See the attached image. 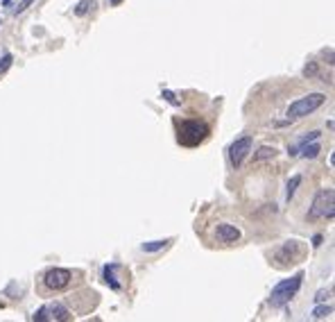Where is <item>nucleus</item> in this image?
Returning a JSON list of instances; mask_svg holds the SVG:
<instances>
[{
	"instance_id": "nucleus-13",
	"label": "nucleus",
	"mask_w": 335,
	"mask_h": 322,
	"mask_svg": "<svg viewBox=\"0 0 335 322\" xmlns=\"http://www.w3.org/2000/svg\"><path fill=\"white\" fill-rule=\"evenodd\" d=\"M301 186V175H292L290 177V182H288V191H286V198L288 200H292L295 198V193H297V189Z\"/></svg>"
},
{
	"instance_id": "nucleus-3",
	"label": "nucleus",
	"mask_w": 335,
	"mask_h": 322,
	"mask_svg": "<svg viewBox=\"0 0 335 322\" xmlns=\"http://www.w3.org/2000/svg\"><path fill=\"white\" fill-rule=\"evenodd\" d=\"M335 216V191L333 189H322L313 200V207L308 209V220H322V218H333Z\"/></svg>"
},
{
	"instance_id": "nucleus-19",
	"label": "nucleus",
	"mask_w": 335,
	"mask_h": 322,
	"mask_svg": "<svg viewBox=\"0 0 335 322\" xmlns=\"http://www.w3.org/2000/svg\"><path fill=\"white\" fill-rule=\"evenodd\" d=\"M331 293H333L331 288H329V291H320V293L315 295V302H317V304H320V302H326V300L331 298Z\"/></svg>"
},
{
	"instance_id": "nucleus-21",
	"label": "nucleus",
	"mask_w": 335,
	"mask_h": 322,
	"mask_svg": "<svg viewBox=\"0 0 335 322\" xmlns=\"http://www.w3.org/2000/svg\"><path fill=\"white\" fill-rule=\"evenodd\" d=\"M304 75H308V77H313V75H317V64L313 61V64H308L304 68Z\"/></svg>"
},
{
	"instance_id": "nucleus-8",
	"label": "nucleus",
	"mask_w": 335,
	"mask_h": 322,
	"mask_svg": "<svg viewBox=\"0 0 335 322\" xmlns=\"http://www.w3.org/2000/svg\"><path fill=\"white\" fill-rule=\"evenodd\" d=\"M215 236H217V241H222V243H238V241H240V229H238L236 225L220 223L215 227Z\"/></svg>"
},
{
	"instance_id": "nucleus-1",
	"label": "nucleus",
	"mask_w": 335,
	"mask_h": 322,
	"mask_svg": "<svg viewBox=\"0 0 335 322\" xmlns=\"http://www.w3.org/2000/svg\"><path fill=\"white\" fill-rule=\"evenodd\" d=\"M208 125L204 120H177V141L186 148L204 143L208 139Z\"/></svg>"
},
{
	"instance_id": "nucleus-22",
	"label": "nucleus",
	"mask_w": 335,
	"mask_h": 322,
	"mask_svg": "<svg viewBox=\"0 0 335 322\" xmlns=\"http://www.w3.org/2000/svg\"><path fill=\"white\" fill-rule=\"evenodd\" d=\"M111 2H114V5H116V2H120V0H111Z\"/></svg>"
},
{
	"instance_id": "nucleus-12",
	"label": "nucleus",
	"mask_w": 335,
	"mask_h": 322,
	"mask_svg": "<svg viewBox=\"0 0 335 322\" xmlns=\"http://www.w3.org/2000/svg\"><path fill=\"white\" fill-rule=\"evenodd\" d=\"M331 313H333V307H331V304L320 302V307L313 311V320H324V318H329Z\"/></svg>"
},
{
	"instance_id": "nucleus-5",
	"label": "nucleus",
	"mask_w": 335,
	"mask_h": 322,
	"mask_svg": "<svg viewBox=\"0 0 335 322\" xmlns=\"http://www.w3.org/2000/svg\"><path fill=\"white\" fill-rule=\"evenodd\" d=\"M45 293H64L73 286V273L66 268H50L41 277Z\"/></svg>"
},
{
	"instance_id": "nucleus-15",
	"label": "nucleus",
	"mask_w": 335,
	"mask_h": 322,
	"mask_svg": "<svg viewBox=\"0 0 335 322\" xmlns=\"http://www.w3.org/2000/svg\"><path fill=\"white\" fill-rule=\"evenodd\" d=\"M168 243H170V241H150V243L141 245V250H143V252H159V250H163Z\"/></svg>"
},
{
	"instance_id": "nucleus-7",
	"label": "nucleus",
	"mask_w": 335,
	"mask_h": 322,
	"mask_svg": "<svg viewBox=\"0 0 335 322\" xmlns=\"http://www.w3.org/2000/svg\"><path fill=\"white\" fill-rule=\"evenodd\" d=\"M251 145H254V139H251L249 134H247V136H240L238 141L231 143V148H229V161H231L233 168H240L242 166L247 154L251 152Z\"/></svg>"
},
{
	"instance_id": "nucleus-2",
	"label": "nucleus",
	"mask_w": 335,
	"mask_h": 322,
	"mask_svg": "<svg viewBox=\"0 0 335 322\" xmlns=\"http://www.w3.org/2000/svg\"><path fill=\"white\" fill-rule=\"evenodd\" d=\"M301 282H304V273H297L295 277L283 279L281 284H276V286L272 288V295H270V300H267V304H270L272 309L286 307V304L290 302L292 298H295L297 293H299Z\"/></svg>"
},
{
	"instance_id": "nucleus-18",
	"label": "nucleus",
	"mask_w": 335,
	"mask_h": 322,
	"mask_svg": "<svg viewBox=\"0 0 335 322\" xmlns=\"http://www.w3.org/2000/svg\"><path fill=\"white\" fill-rule=\"evenodd\" d=\"M32 2H34V0H20L18 5H16V9H14V14H23L25 9H27V7L32 5Z\"/></svg>"
},
{
	"instance_id": "nucleus-4",
	"label": "nucleus",
	"mask_w": 335,
	"mask_h": 322,
	"mask_svg": "<svg viewBox=\"0 0 335 322\" xmlns=\"http://www.w3.org/2000/svg\"><path fill=\"white\" fill-rule=\"evenodd\" d=\"M324 102H326L324 93H308V95H304V98H297L295 102L288 107V120H297V118H304V116H311L313 111H317Z\"/></svg>"
},
{
	"instance_id": "nucleus-10",
	"label": "nucleus",
	"mask_w": 335,
	"mask_h": 322,
	"mask_svg": "<svg viewBox=\"0 0 335 322\" xmlns=\"http://www.w3.org/2000/svg\"><path fill=\"white\" fill-rule=\"evenodd\" d=\"M322 136V132H311L308 136H301L299 139V143L295 145V148H290V157H295V154H299V148H304L306 143H311V141H317Z\"/></svg>"
},
{
	"instance_id": "nucleus-16",
	"label": "nucleus",
	"mask_w": 335,
	"mask_h": 322,
	"mask_svg": "<svg viewBox=\"0 0 335 322\" xmlns=\"http://www.w3.org/2000/svg\"><path fill=\"white\" fill-rule=\"evenodd\" d=\"M114 268L116 266H107V268H104V282L114 288V291H120V284L116 282V277H114Z\"/></svg>"
},
{
	"instance_id": "nucleus-14",
	"label": "nucleus",
	"mask_w": 335,
	"mask_h": 322,
	"mask_svg": "<svg viewBox=\"0 0 335 322\" xmlns=\"http://www.w3.org/2000/svg\"><path fill=\"white\" fill-rule=\"evenodd\" d=\"M95 7V0H79L77 7H75V14L77 16H86L91 9Z\"/></svg>"
},
{
	"instance_id": "nucleus-11",
	"label": "nucleus",
	"mask_w": 335,
	"mask_h": 322,
	"mask_svg": "<svg viewBox=\"0 0 335 322\" xmlns=\"http://www.w3.org/2000/svg\"><path fill=\"white\" fill-rule=\"evenodd\" d=\"M274 157H276V148L263 145V148H258V152L254 154V161H265V159H274Z\"/></svg>"
},
{
	"instance_id": "nucleus-17",
	"label": "nucleus",
	"mask_w": 335,
	"mask_h": 322,
	"mask_svg": "<svg viewBox=\"0 0 335 322\" xmlns=\"http://www.w3.org/2000/svg\"><path fill=\"white\" fill-rule=\"evenodd\" d=\"M9 66H11V55H2V57H0V73H5Z\"/></svg>"
},
{
	"instance_id": "nucleus-6",
	"label": "nucleus",
	"mask_w": 335,
	"mask_h": 322,
	"mask_svg": "<svg viewBox=\"0 0 335 322\" xmlns=\"http://www.w3.org/2000/svg\"><path fill=\"white\" fill-rule=\"evenodd\" d=\"M73 318V313L68 311V309L64 307V304L54 302V304H45L43 309H39V311L32 316V320H50V322H64V320H70Z\"/></svg>"
},
{
	"instance_id": "nucleus-9",
	"label": "nucleus",
	"mask_w": 335,
	"mask_h": 322,
	"mask_svg": "<svg viewBox=\"0 0 335 322\" xmlns=\"http://www.w3.org/2000/svg\"><path fill=\"white\" fill-rule=\"evenodd\" d=\"M320 152H322L320 143H313V141H311V143H306L304 148H299V154H301L304 159H315Z\"/></svg>"
},
{
	"instance_id": "nucleus-20",
	"label": "nucleus",
	"mask_w": 335,
	"mask_h": 322,
	"mask_svg": "<svg viewBox=\"0 0 335 322\" xmlns=\"http://www.w3.org/2000/svg\"><path fill=\"white\" fill-rule=\"evenodd\" d=\"M163 98H166L170 104H174V107H179V100L174 98V93H172V91H163Z\"/></svg>"
}]
</instances>
